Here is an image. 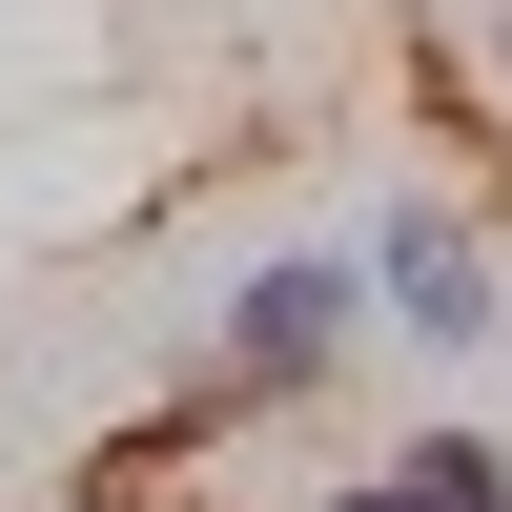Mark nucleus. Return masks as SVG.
<instances>
[{
  "instance_id": "nucleus-1",
  "label": "nucleus",
  "mask_w": 512,
  "mask_h": 512,
  "mask_svg": "<svg viewBox=\"0 0 512 512\" xmlns=\"http://www.w3.org/2000/svg\"><path fill=\"white\" fill-rule=\"evenodd\" d=\"M349 349H369V267H349V246H267V267L205 308V390H226V410H308Z\"/></svg>"
},
{
  "instance_id": "nucleus-2",
  "label": "nucleus",
  "mask_w": 512,
  "mask_h": 512,
  "mask_svg": "<svg viewBox=\"0 0 512 512\" xmlns=\"http://www.w3.org/2000/svg\"><path fill=\"white\" fill-rule=\"evenodd\" d=\"M349 267H369V328H390V349H431V369L512 328V287H492V226H472V205H431V185H410L390 226L349 246Z\"/></svg>"
},
{
  "instance_id": "nucleus-3",
  "label": "nucleus",
  "mask_w": 512,
  "mask_h": 512,
  "mask_svg": "<svg viewBox=\"0 0 512 512\" xmlns=\"http://www.w3.org/2000/svg\"><path fill=\"white\" fill-rule=\"evenodd\" d=\"M390 512H512V431H410L390 451Z\"/></svg>"
},
{
  "instance_id": "nucleus-4",
  "label": "nucleus",
  "mask_w": 512,
  "mask_h": 512,
  "mask_svg": "<svg viewBox=\"0 0 512 512\" xmlns=\"http://www.w3.org/2000/svg\"><path fill=\"white\" fill-rule=\"evenodd\" d=\"M472 82H492V103H512V0H492V21H472Z\"/></svg>"
},
{
  "instance_id": "nucleus-5",
  "label": "nucleus",
  "mask_w": 512,
  "mask_h": 512,
  "mask_svg": "<svg viewBox=\"0 0 512 512\" xmlns=\"http://www.w3.org/2000/svg\"><path fill=\"white\" fill-rule=\"evenodd\" d=\"M308 512H390V472H349V492H308Z\"/></svg>"
}]
</instances>
